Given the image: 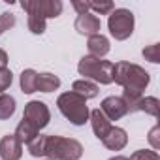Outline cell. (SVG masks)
Masks as SVG:
<instances>
[{
	"instance_id": "6da1fadb",
	"label": "cell",
	"mask_w": 160,
	"mask_h": 160,
	"mask_svg": "<svg viewBox=\"0 0 160 160\" xmlns=\"http://www.w3.org/2000/svg\"><path fill=\"white\" fill-rule=\"evenodd\" d=\"M113 81L121 85L126 92L143 94L151 77H149V72H145V68L126 60H119L117 64H113Z\"/></svg>"
},
{
	"instance_id": "7a4b0ae2",
	"label": "cell",
	"mask_w": 160,
	"mask_h": 160,
	"mask_svg": "<svg viewBox=\"0 0 160 160\" xmlns=\"http://www.w3.org/2000/svg\"><path fill=\"white\" fill-rule=\"evenodd\" d=\"M57 108L64 115L66 121H70L73 126H83L89 121V106L83 96H79L77 92H62L57 98Z\"/></svg>"
},
{
	"instance_id": "3957f363",
	"label": "cell",
	"mask_w": 160,
	"mask_h": 160,
	"mask_svg": "<svg viewBox=\"0 0 160 160\" xmlns=\"http://www.w3.org/2000/svg\"><path fill=\"white\" fill-rule=\"evenodd\" d=\"M43 156L49 160H79L83 156V145L73 138L47 136Z\"/></svg>"
},
{
	"instance_id": "277c9868",
	"label": "cell",
	"mask_w": 160,
	"mask_h": 160,
	"mask_svg": "<svg viewBox=\"0 0 160 160\" xmlns=\"http://www.w3.org/2000/svg\"><path fill=\"white\" fill-rule=\"evenodd\" d=\"M77 72L79 75H83V79H89L92 83H100V85L113 83V62L104 58L85 55L77 64Z\"/></svg>"
},
{
	"instance_id": "5b68a950",
	"label": "cell",
	"mask_w": 160,
	"mask_h": 160,
	"mask_svg": "<svg viewBox=\"0 0 160 160\" xmlns=\"http://www.w3.org/2000/svg\"><path fill=\"white\" fill-rule=\"evenodd\" d=\"M134 13L126 8H117L109 13L108 17V28H109V34L117 40V42H124L132 36L134 32Z\"/></svg>"
},
{
	"instance_id": "8992f818",
	"label": "cell",
	"mask_w": 160,
	"mask_h": 160,
	"mask_svg": "<svg viewBox=\"0 0 160 160\" xmlns=\"http://www.w3.org/2000/svg\"><path fill=\"white\" fill-rule=\"evenodd\" d=\"M23 121L30 122L38 132L43 130L49 121H51V111L47 108L45 102H40V100H30L27 106H25V111H23Z\"/></svg>"
},
{
	"instance_id": "52a82bcc",
	"label": "cell",
	"mask_w": 160,
	"mask_h": 160,
	"mask_svg": "<svg viewBox=\"0 0 160 160\" xmlns=\"http://www.w3.org/2000/svg\"><path fill=\"white\" fill-rule=\"evenodd\" d=\"M21 8L30 15H40L43 19L58 17L62 13V2L60 0H25L21 2Z\"/></svg>"
},
{
	"instance_id": "ba28073f",
	"label": "cell",
	"mask_w": 160,
	"mask_h": 160,
	"mask_svg": "<svg viewBox=\"0 0 160 160\" xmlns=\"http://www.w3.org/2000/svg\"><path fill=\"white\" fill-rule=\"evenodd\" d=\"M73 28L81 34V36H94V34H100V28H102V21L100 17H96L94 13L87 12L83 15H77L75 23H73Z\"/></svg>"
},
{
	"instance_id": "9c48e42d",
	"label": "cell",
	"mask_w": 160,
	"mask_h": 160,
	"mask_svg": "<svg viewBox=\"0 0 160 160\" xmlns=\"http://www.w3.org/2000/svg\"><path fill=\"white\" fill-rule=\"evenodd\" d=\"M100 111L109 119V121H119L122 119L128 109H126V104L122 102L121 96H108L102 100V106H100Z\"/></svg>"
},
{
	"instance_id": "30bf717a",
	"label": "cell",
	"mask_w": 160,
	"mask_h": 160,
	"mask_svg": "<svg viewBox=\"0 0 160 160\" xmlns=\"http://www.w3.org/2000/svg\"><path fill=\"white\" fill-rule=\"evenodd\" d=\"M23 156V145L13 134H6L0 139V158L2 160H19Z\"/></svg>"
},
{
	"instance_id": "8fae6325",
	"label": "cell",
	"mask_w": 160,
	"mask_h": 160,
	"mask_svg": "<svg viewBox=\"0 0 160 160\" xmlns=\"http://www.w3.org/2000/svg\"><path fill=\"white\" fill-rule=\"evenodd\" d=\"M102 143L109 149V151H121L126 147L128 143V134L124 128H119V126H111V130L108 132V136L102 139Z\"/></svg>"
},
{
	"instance_id": "7c38bea8",
	"label": "cell",
	"mask_w": 160,
	"mask_h": 160,
	"mask_svg": "<svg viewBox=\"0 0 160 160\" xmlns=\"http://www.w3.org/2000/svg\"><path fill=\"white\" fill-rule=\"evenodd\" d=\"M89 121H91L92 132H94V136H96L98 139H104V138L108 136V132L111 130V121H109L100 109H92V111L89 113Z\"/></svg>"
},
{
	"instance_id": "4fadbf2b",
	"label": "cell",
	"mask_w": 160,
	"mask_h": 160,
	"mask_svg": "<svg viewBox=\"0 0 160 160\" xmlns=\"http://www.w3.org/2000/svg\"><path fill=\"white\" fill-rule=\"evenodd\" d=\"M87 49L91 53V57H96V58H102L109 53L111 45H109V40L104 36V34H94L87 40Z\"/></svg>"
},
{
	"instance_id": "5bb4252c",
	"label": "cell",
	"mask_w": 160,
	"mask_h": 160,
	"mask_svg": "<svg viewBox=\"0 0 160 160\" xmlns=\"http://www.w3.org/2000/svg\"><path fill=\"white\" fill-rule=\"evenodd\" d=\"M60 87V79L55 75V73H49V72H43V73H38V81H36V92H53Z\"/></svg>"
},
{
	"instance_id": "9a60e30c",
	"label": "cell",
	"mask_w": 160,
	"mask_h": 160,
	"mask_svg": "<svg viewBox=\"0 0 160 160\" xmlns=\"http://www.w3.org/2000/svg\"><path fill=\"white\" fill-rule=\"evenodd\" d=\"M72 91L77 92L79 96H83L85 100H89V98H96L100 89H98L96 83L89 81V79H77V81H73V85H72Z\"/></svg>"
},
{
	"instance_id": "2e32d148",
	"label": "cell",
	"mask_w": 160,
	"mask_h": 160,
	"mask_svg": "<svg viewBox=\"0 0 160 160\" xmlns=\"http://www.w3.org/2000/svg\"><path fill=\"white\" fill-rule=\"evenodd\" d=\"M38 134H40V132H38V130H36L30 122H27V121H21V122L17 124L15 132H13V136L17 138V141H19L21 145H25V143L28 145V143H30V141L38 136Z\"/></svg>"
},
{
	"instance_id": "e0dca14e",
	"label": "cell",
	"mask_w": 160,
	"mask_h": 160,
	"mask_svg": "<svg viewBox=\"0 0 160 160\" xmlns=\"http://www.w3.org/2000/svg\"><path fill=\"white\" fill-rule=\"evenodd\" d=\"M36 81H38V72H36V70H32V68L23 70L21 79H19L21 91H23L25 94H32V92H36Z\"/></svg>"
},
{
	"instance_id": "ac0fdd59",
	"label": "cell",
	"mask_w": 160,
	"mask_h": 160,
	"mask_svg": "<svg viewBox=\"0 0 160 160\" xmlns=\"http://www.w3.org/2000/svg\"><path fill=\"white\" fill-rule=\"evenodd\" d=\"M15 109H17V104L12 94H6V92L0 94V121H8L10 117H13Z\"/></svg>"
},
{
	"instance_id": "d6986e66",
	"label": "cell",
	"mask_w": 160,
	"mask_h": 160,
	"mask_svg": "<svg viewBox=\"0 0 160 160\" xmlns=\"http://www.w3.org/2000/svg\"><path fill=\"white\" fill-rule=\"evenodd\" d=\"M158 106H160L158 98H154V96H143L139 100V104H138V111H145V113L156 117L158 115Z\"/></svg>"
},
{
	"instance_id": "ffe728a7",
	"label": "cell",
	"mask_w": 160,
	"mask_h": 160,
	"mask_svg": "<svg viewBox=\"0 0 160 160\" xmlns=\"http://www.w3.org/2000/svg\"><path fill=\"white\" fill-rule=\"evenodd\" d=\"M45 138H47V136L38 134V136L28 143V152H30L34 158H42V156H43V152H45Z\"/></svg>"
},
{
	"instance_id": "44dd1931",
	"label": "cell",
	"mask_w": 160,
	"mask_h": 160,
	"mask_svg": "<svg viewBox=\"0 0 160 160\" xmlns=\"http://www.w3.org/2000/svg\"><path fill=\"white\" fill-rule=\"evenodd\" d=\"M28 30L32 32V34H43L45 32V19L43 17H40V15H28Z\"/></svg>"
},
{
	"instance_id": "7402d4cb",
	"label": "cell",
	"mask_w": 160,
	"mask_h": 160,
	"mask_svg": "<svg viewBox=\"0 0 160 160\" xmlns=\"http://www.w3.org/2000/svg\"><path fill=\"white\" fill-rule=\"evenodd\" d=\"M91 10L100 15H109L115 10V4L113 2H89V12Z\"/></svg>"
},
{
	"instance_id": "603a6c76",
	"label": "cell",
	"mask_w": 160,
	"mask_h": 160,
	"mask_svg": "<svg viewBox=\"0 0 160 160\" xmlns=\"http://www.w3.org/2000/svg\"><path fill=\"white\" fill-rule=\"evenodd\" d=\"M143 57H145V60H149V62H152V64H156V62H160V45L158 43H152V45H147L143 51Z\"/></svg>"
},
{
	"instance_id": "cb8c5ba5",
	"label": "cell",
	"mask_w": 160,
	"mask_h": 160,
	"mask_svg": "<svg viewBox=\"0 0 160 160\" xmlns=\"http://www.w3.org/2000/svg\"><path fill=\"white\" fill-rule=\"evenodd\" d=\"M13 27H15V15L12 12H4L0 15V36H2L6 30L13 28Z\"/></svg>"
},
{
	"instance_id": "d4e9b609",
	"label": "cell",
	"mask_w": 160,
	"mask_h": 160,
	"mask_svg": "<svg viewBox=\"0 0 160 160\" xmlns=\"http://www.w3.org/2000/svg\"><path fill=\"white\" fill-rule=\"evenodd\" d=\"M128 160H160L156 151H149V149H139L136 152H132V156Z\"/></svg>"
},
{
	"instance_id": "484cf974",
	"label": "cell",
	"mask_w": 160,
	"mask_h": 160,
	"mask_svg": "<svg viewBox=\"0 0 160 160\" xmlns=\"http://www.w3.org/2000/svg\"><path fill=\"white\" fill-rule=\"evenodd\" d=\"M13 83V73L8 68H0V94L6 89H10V85Z\"/></svg>"
},
{
	"instance_id": "4316f807",
	"label": "cell",
	"mask_w": 160,
	"mask_h": 160,
	"mask_svg": "<svg viewBox=\"0 0 160 160\" xmlns=\"http://www.w3.org/2000/svg\"><path fill=\"white\" fill-rule=\"evenodd\" d=\"M72 6L77 12V15H83L89 12V2H81V0H72Z\"/></svg>"
},
{
	"instance_id": "83f0119b",
	"label": "cell",
	"mask_w": 160,
	"mask_h": 160,
	"mask_svg": "<svg viewBox=\"0 0 160 160\" xmlns=\"http://www.w3.org/2000/svg\"><path fill=\"white\" fill-rule=\"evenodd\" d=\"M149 141H151V145H152L154 149H158V147H160V139H158V126H152V128H151V132H149Z\"/></svg>"
},
{
	"instance_id": "f1b7e54d",
	"label": "cell",
	"mask_w": 160,
	"mask_h": 160,
	"mask_svg": "<svg viewBox=\"0 0 160 160\" xmlns=\"http://www.w3.org/2000/svg\"><path fill=\"white\" fill-rule=\"evenodd\" d=\"M8 66V53L4 49H0V68H6Z\"/></svg>"
},
{
	"instance_id": "f546056e",
	"label": "cell",
	"mask_w": 160,
	"mask_h": 160,
	"mask_svg": "<svg viewBox=\"0 0 160 160\" xmlns=\"http://www.w3.org/2000/svg\"><path fill=\"white\" fill-rule=\"evenodd\" d=\"M109 160H128L126 156H121V154H117V156H111Z\"/></svg>"
}]
</instances>
